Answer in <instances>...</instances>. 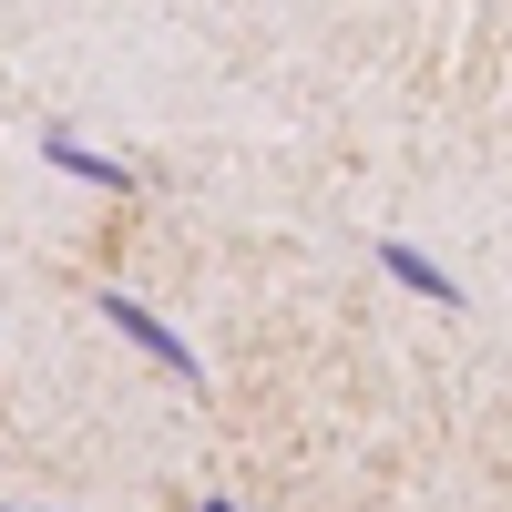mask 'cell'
I'll return each instance as SVG.
<instances>
[{"mask_svg": "<svg viewBox=\"0 0 512 512\" xmlns=\"http://www.w3.org/2000/svg\"><path fill=\"white\" fill-rule=\"evenodd\" d=\"M103 318H113L123 338H134V349H144L154 369H175L185 390H195V379H205V359H195V338H185V328H164V318L144 308V297H123V287H113V297H103Z\"/></svg>", "mask_w": 512, "mask_h": 512, "instance_id": "6da1fadb", "label": "cell"}, {"mask_svg": "<svg viewBox=\"0 0 512 512\" xmlns=\"http://www.w3.org/2000/svg\"><path fill=\"white\" fill-rule=\"evenodd\" d=\"M41 154H52L62 175H82V185H103V195H134V164H123V154H93V144H72L62 123H52V134H41Z\"/></svg>", "mask_w": 512, "mask_h": 512, "instance_id": "7a4b0ae2", "label": "cell"}, {"mask_svg": "<svg viewBox=\"0 0 512 512\" xmlns=\"http://www.w3.org/2000/svg\"><path fill=\"white\" fill-rule=\"evenodd\" d=\"M379 267H390L410 297H431V308H461V277H441V267H431V256H420L410 236H379Z\"/></svg>", "mask_w": 512, "mask_h": 512, "instance_id": "3957f363", "label": "cell"}, {"mask_svg": "<svg viewBox=\"0 0 512 512\" xmlns=\"http://www.w3.org/2000/svg\"><path fill=\"white\" fill-rule=\"evenodd\" d=\"M195 512H236V502H226V492H205V502H195Z\"/></svg>", "mask_w": 512, "mask_h": 512, "instance_id": "277c9868", "label": "cell"}]
</instances>
